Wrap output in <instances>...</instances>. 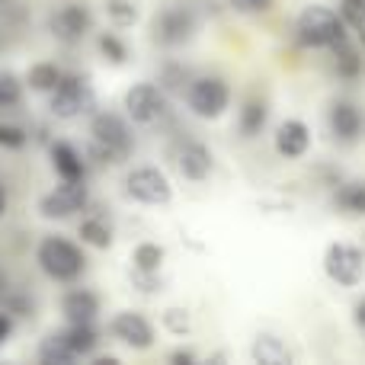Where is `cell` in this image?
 Wrapping results in <instances>:
<instances>
[{
    "mask_svg": "<svg viewBox=\"0 0 365 365\" xmlns=\"http://www.w3.org/2000/svg\"><path fill=\"white\" fill-rule=\"evenodd\" d=\"M132 282L138 285L141 292H158L160 289V279L158 272H145V269H132Z\"/></svg>",
    "mask_w": 365,
    "mask_h": 365,
    "instance_id": "836d02e7",
    "label": "cell"
},
{
    "mask_svg": "<svg viewBox=\"0 0 365 365\" xmlns=\"http://www.w3.org/2000/svg\"><path fill=\"white\" fill-rule=\"evenodd\" d=\"M231 6L237 13H263L272 6V0H231Z\"/></svg>",
    "mask_w": 365,
    "mask_h": 365,
    "instance_id": "e575fe53",
    "label": "cell"
},
{
    "mask_svg": "<svg viewBox=\"0 0 365 365\" xmlns=\"http://www.w3.org/2000/svg\"><path fill=\"white\" fill-rule=\"evenodd\" d=\"M334 64H336V74L346 77V81H356V77L362 74V55L346 38H340V42L334 45Z\"/></svg>",
    "mask_w": 365,
    "mask_h": 365,
    "instance_id": "44dd1931",
    "label": "cell"
},
{
    "mask_svg": "<svg viewBox=\"0 0 365 365\" xmlns=\"http://www.w3.org/2000/svg\"><path fill=\"white\" fill-rule=\"evenodd\" d=\"M4 308H6V314H32V302L26 295H13V292H6L4 295Z\"/></svg>",
    "mask_w": 365,
    "mask_h": 365,
    "instance_id": "d6a6232c",
    "label": "cell"
},
{
    "mask_svg": "<svg viewBox=\"0 0 365 365\" xmlns=\"http://www.w3.org/2000/svg\"><path fill=\"white\" fill-rule=\"evenodd\" d=\"M93 16L83 4H61L58 10L48 13V32L64 45H77L87 38Z\"/></svg>",
    "mask_w": 365,
    "mask_h": 365,
    "instance_id": "ba28073f",
    "label": "cell"
},
{
    "mask_svg": "<svg viewBox=\"0 0 365 365\" xmlns=\"http://www.w3.org/2000/svg\"><path fill=\"white\" fill-rule=\"evenodd\" d=\"M177 170L192 182L205 180L212 173V151L202 141H182L177 148Z\"/></svg>",
    "mask_w": 365,
    "mask_h": 365,
    "instance_id": "4fadbf2b",
    "label": "cell"
},
{
    "mask_svg": "<svg viewBox=\"0 0 365 365\" xmlns=\"http://www.w3.org/2000/svg\"><path fill=\"white\" fill-rule=\"evenodd\" d=\"M96 45H100L103 58H106L109 64H125L128 48H125V42H122V38L115 36V32H100V38H96Z\"/></svg>",
    "mask_w": 365,
    "mask_h": 365,
    "instance_id": "4316f807",
    "label": "cell"
},
{
    "mask_svg": "<svg viewBox=\"0 0 365 365\" xmlns=\"http://www.w3.org/2000/svg\"><path fill=\"white\" fill-rule=\"evenodd\" d=\"M311 148V132L302 119H285L282 125L276 128V151L289 160L304 158Z\"/></svg>",
    "mask_w": 365,
    "mask_h": 365,
    "instance_id": "5bb4252c",
    "label": "cell"
},
{
    "mask_svg": "<svg viewBox=\"0 0 365 365\" xmlns=\"http://www.w3.org/2000/svg\"><path fill=\"white\" fill-rule=\"evenodd\" d=\"M0 4H4V0H0Z\"/></svg>",
    "mask_w": 365,
    "mask_h": 365,
    "instance_id": "60d3db41",
    "label": "cell"
},
{
    "mask_svg": "<svg viewBox=\"0 0 365 365\" xmlns=\"http://www.w3.org/2000/svg\"><path fill=\"white\" fill-rule=\"evenodd\" d=\"M324 272H327L336 285L353 289L365 276V253L353 244H330L327 253H324Z\"/></svg>",
    "mask_w": 365,
    "mask_h": 365,
    "instance_id": "8992f818",
    "label": "cell"
},
{
    "mask_svg": "<svg viewBox=\"0 0 365 365\" xmlns=\"http://www.w3.org/2000/svg\"><path fill=\"white\" fill-rule=\"evenodd\" d=\"M36 259L42 266V272L55 282H74L83 272V253L77 244H71L68 237H45L36 250Z\"/></svg>",
    "mask_w": 365,
    "mask_h": 365,
    "instance_id": "3957f363",
    "label": "cell"
},
{
    "mask_svg": "<svg viewBox=\"0 0 365 365\" xmlns=\"http://www.w3.org/2000/svg\"><path fill=\"white\" fill-rule=\"evenodd\" d=\"M4 208H6V199H4V192H0V215H4Z\"/></svg>",
    "mask_w": 365,
    "mask_h": 365,
    "instance_id": "ab89813d",
    "label": "cell"
},
{
    "mask_svg": "<svg viewBox=\"0 0 365 365\" xmlns=\"http://www.w3.org/2000/svg\"><path fill=\"white\" fill-rule=\"evenodd\" d=\"M266 119H269V109H266L263 100H247L244 109L237 115V128L244 138H257L259 132L266 128Z\"/></svg>",
    "mask_w": 365,
    "mask_h": 365,
    "instance_id": "ac0fdd59",
    "label": "cell"
},
{
    "mask_svg": "<svg viewBox=\"0 0 365 365\" xmlns=\"http://www.w3.org/2000/svg\"><path fill=\"white\" fill-rule=\"evenodd\" d=\"M77 359V353L68 346L64 334H48L42 343H38V362L45 365H71Z\"/></svg>",
    "mask_w": 365,
    "mask_h": 365,
    "instance_id": "d6986e66",
    "label": "cell"
},
{
    "mask_svg": "<svg viewBox=\"0 0 365 365\" xmlns=\"http://www.w3.org/2000/svg\"><path fill=\"white\" fill-rule=\"evenodd\" d=\"M336 208L346 215H365V182H346L336 189Z\"/></svg>",
    "mask_w": 365,
    "mask_h": 365,
    "instance_id": "cb8c5ba5",
    "label": "cell"
},
{
    "mask_svg": "<svg viewBox=\"0 0 365 365\" xmlns=\"http://www.w3.org/2000/svg\"><path fill=\"white\" fill-rule=\"evenodd\" d=\"M90 154H93L100 164H122V160L132 154L135 138L128 132V122L115 113H96L93 122H90Z\"/></svg>",
    "mask_w": 365,
    "mask_h": 365,
    "instance_id": "6da1fadb",
    "label": "cell"
},
{
    "mask_svg": "<svg viewBox=\"0 0 365 365\" xmlns=\"http://www.w3.org/2000/svg\"><path fill=\"white\" fill-rule=\"evenodd\" d=\"M90 109H93V87L87 77H61L58 87L51 90V115L55 119H81Z\"/></svg>",
    "mask_w": 365,
    "mask_h": 365,
    "instance_id": "5b68a950",
    "label": "cell"
},
{
    "mask_svg": "<svg viewBox=\"0 0 365 365\" xmlns=\"http://www.w3.org/2000/svg\"><path fill=\"white\" fill-rule=\"evenodd\" d=\"M61 71L55 68L51 61H42V64H32L29 74H26V83H29L36 93H51V90L58 87V81H61Z\"/></svg>",
    "mask_w": 365,
    "mask_h": 365,
    "instance_id": "7402d4cb",
    "label": "cell"
},
{
    "mask_svg": "<svg viewBox=\"0 0 365 365\" xmlns=\"http://www.w3.org/2000/svg\"><path fill=\"white\" fill-rule=\"evenodd\" d=\"M192 32H195V13L189 6H167L154 19V38L160 45H170V48L189 42Z\"/></svg>",
    "mask_w": 365,
    "mask_h": 365,
    "instance_id": "30bf717a",
    "label": "cell"
},
{
    "mask_svg": "<svg viewBox=\"0 0 365 365\" xmlns=\"http://www.w3.org/2000/svg\"><path fill=\"white\" fill-rule=\"evenodd\" d=\"M83 205H87V186H83V180H64L48 195H42L38 212L45 218H68V215L81 212Z\"/></svg>",
    "mask_w": 365,
    "mask_h": 365,
    "instance_id": "8fae6325",
    "label": "cell"
},
{
    "mask_svg": "<svg viewBox=\"0 0 365 365\" xmlns=\"http://www.w3.org/2000/svg\"><path fill=\"white\" fill-rule=\"evenodd\" d=\"M164 327L170 330V334H189V317H186V311L182 308H170V311H164Z\"/></svg>",
    "mask_w": 365,
    "mask_h": 365,
    "instance_id": "1f68e13d",
    "label": "cell"
},
{
    "mask_svg": "<svg viewBox=\"0 0 365 365\" xmlns=\"http://www.w3.org/2000/svg\"><path fill=\"white\" fill-rule=\"evenodd\" d=\"M298 42L308 48H334L340 38H346V19L330 6H304L295 23Z\"/></svg>",
    "mask_w": 365,
    "mask_h": 365,
    "instance_id": "7a4b0ae2",
    "label": "cell"
},
{
    "mask_svg": "<svg viewBox=\"0 0 365 365\" xmlns=\"http://www.w3.org/2000/svg\"><path fill=\"white\" fill-rule=\"evenodd\" d=\"M340 13L346 19V26H353V32L359 36V42L365 48V0H343Z\"/></svg>",
    "mask_w": 365,
    "mask_h": 365,
    "instance_id": "83f0119b",
    "label": "cell"
},
{
    "mask_svg": "<svg viewBox=\"0 0 365 365\" xmlns=\"http://www.w3.org/2000/svg\"><path fill=\"white\" fill-rule=\"evenodd\" d=\"M61 314L68 317V324H93L100 314V298L87 289H71L61 298Z\"/></svg>",
    "mask_w": 365,
    "mask_h": 365,
    "instance_id": "2e32d148",
    "label": "cell"
},
{
    "mask_svg": "<svg viewBox=\"0 0 365 365\" xmlns=\"http://www.w3.org/2000/svg\"><path fill=\"white\" fill-rule=\"evenodd\" d=\"M64 340H68V346L77 356H90L96 349V330H93V324H71L64 330Z\"/></svg>",
    "mask_w": 365,
    "mask_h": 365,
    "instance_id": "603a6c76",
    "label": "cell"
},
{
    "mask_svg": "<svg viewBox=\"0 0 365 365\" xmlns=\"http://www.w3.org/2000/svg\"><path fill=\"white\" fill-rule=\"evenodd\" d=\"M10 334H13V321H10V314H0V346H4V343L10 340Z\"/></svg>",
    "mask_w": 365,
    "mask_h": 365,
    "instance_id": "d590c367",
    "label": "cell"
},
{
    "mask_svg": "<svg viewBox=\"0 0 365 365\" xmlns=\"http://www.w3.org/2000/svg\"><path fill=\"white\" fill-rule=\"evenodd\" d=\"M186 106L199 119H221L231 106V87L221 77H199L186 87Z\"/></svg>",
    "mask_w": 365,
    "mask_h": 365,
    "instance_id": "277c9868",
    "label": "cell"
},
{
    "mask_svg": "<svg viewBox=\"0 0 365 365\" xmlns=\"http://www.w3.org/2000/svg\"><path fill=\"white\" fill-rule=\"evenodd\" d=\"M26 141H29V135H26L19 125H6V122H0V148H6V151H19V148H26Z\"/></svg>",
    "mask_w": 365,
    "mask_h": 365,
    "instance_id": "4dcf8cb0",
    "label": "cell"
},
{
    "mask_svg": "<svg viewBox=\"0 0 365 365\" xmlns=\"http://www.w3.org/2000/svg\"><path fill=\"white\" fill-rule=\"evenodd\" d=\"M125 113L132 122L151 125V122L167 115V93L158 83H135L125 93Z\"/></svg>",
    "mask_w": 365,
    "mask_h": 365,
    "instance_id": "9c48e42d",
    "label": "cell"
},
{
    "mask_svg": "<svg viewBox=\"0 0 365 365\" xmlns=\"http://www.w3.org/2000/svg\"><path fill=\"white\" fill-rule=\"evenodd\" d=\"M170 362H173V365H192V362H195V356H192V353H186V349H177V353L170 356Z\"/></svg>",
    "mask_w": 365,
    "mask_h": 365,
    "instance_id": "8d00e7d4",
    "label": "cell"
},
{
    "mask_svg": "<svg viewBox=\"0 0 365 365\" xmlns=\"http://www.w3.org/2000/svg\"><path fill=\"white\" fill-rule=\"evenodd\" d=\"M353 321H356V327H359L362 334H365V298L353 308Z\"/></svg>",
    "mask_w": 365,
    "mask_h": 365,
    "instance_id": "74e56055",
    "label": "cell"
},
{
    "mask_svg": "<svg viewBox=\"0 0 365 365\" xmlns=\"http://www.w3.org/2000/svg\"><path fill=\"white\" fill-rule=\"evenodd\" d=\"M109 330H113L115 340L132 346V349H151L154 346V327L145 314H138V311H122V314H115L113 324H109Z\"/></svg>",
    "mask_w": 365,
    "mask_h": 365,
    "instance_id": "7c38bea8",
    "label": "cell"
},
{
    "mask_svg": "<svg viewBox=\"0 0 365 365\" xmlns=\"http://www.w3.org/2000/svg\"><path fill=\"white\" fill-rule=\"evenodd\" d=\"M81 240H83V244H90V247L106 250V247L113 244V227H109L103 218H87L81 225Z\"/></svg>",
    "mask_w": 365,
    "mask_h": 365,
    "instance_id": "d4e9b609",
    "label": "cell"
},
{
    "mask_svg": "<svg viewBox=\"0 0 365 365\" xmlns=\"http://www.w3.org/2000/svg\"><path fill=\"white\" fill-rule=\"evenodd\" d=\"M253 359L259 365H285V362H292V356L279 336L263 334V336H257V343H253Z\"/></svg>",
    "mask_w": 365,
    "mask_h": 365,
    "instance_id": "ffe728a7",
    "label": "cell"
},
{
    "mask_svg": "<svg viewBox=\"0 0 365 365\" xmlns=\"http://www.w3.org/2000/svg\"><path fill=\"white\" fill-rule=\"evenodd\" d=\"M132 263L135 269H145V272H158L160 263H164V247L158 244H138L132 253Z\"/></svg>",
    "mask_w": 365,
    "mask_h": 365,
    "instance_id": "484cf974",
    "label": "cell"
},
{
    "mask_svg": "<svg viewBox=\"0 0 365 365\" xmlns=\"http://www.w3.org/2000/svg\"><path fill=\"white\" fill-rule=\"evenodd\" d=\"M19 96H23V87L13 74H0V113H10V109L19 106Z\"/></svg>",
    "mask_w": 365,
    "mask_h": 365,
    "instance_id": "f1b7e54d",
    "label": "cell"
},
{
    "mask_svg": "<svg viewBox=\"0 0 365 365\" xmlns=\"http://www.w3.org/2000/svg\"><path fill=\"white\" fill-rule=\"evenodd\" d=\"M10 292V279H6V272H4V266H0V302H4V295Z\"/></svg>",
    "mask_w": 365,
    "mask_h": 365,
    "instance_id": "f35d334b",
    "label": "cell"
},
{
    "mask_svg": "<svg viewBox=\"0 0 365 365\" xmlns=\"http://www.w3.org/2000/svg\"><path fill=\"white\" fill-rule=\"evenodd\" d=\"M125 192L141 205H167L173 195V186L164 170L158 167H135L125 177Z\"/></svg>",
    "mask_w": 365,
    "mask_h": 365,
    "instance_id": "52a82bcc",
    "label": "cell"
},
{
    "mask_svg": "<svg viewBox=\"0 0 365 365\" xmlns=\"http://www.w3.org/2000/svg\"><path fill=\"white\" fill-rule=\"evenodd\" d=\"M106 13L115 26H132L138 19V10H135L132 0H106Z\"/></svg>",
    "mask_w": 365,
    "mask_h": 365,
    "instance_id": "f546056e",
    "label": "cell"
},
{
    "mask_svg": "<svg viewBox=\"0 0 365 365\" xmlns=\"http://www.w3.org/2000/svg\"><path fill=\"white\" fill-rule=\"evenodd\" d=\"M327 119H330V132H334V138L346 141V145H353V141L362 135V128H365L362 113L346 100H336L334 106H330Z\"/></svg>",
    "mask_w": 365,
    "mask_h": 365,
    "instance_id": "9a60e30c",
    "label": "cell"
},
{
    "mask_svg": "<svg viewBox=\"0 0 365 365\" xmlns=\"http://www.w3.org/2000/svg\"><path fill=\"white\" fill-rule=\"evenodd\" d=\"M51 167L61 180H83L87 177V164L81 160V154L68 145V141H55L51 145Z\"/></svg>",
    "mask_w": 365,
    "mask_h": 365,
    "instance_id": "e0dca14e",
    "label": "cell"
}]
</instances>
